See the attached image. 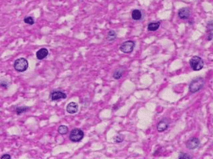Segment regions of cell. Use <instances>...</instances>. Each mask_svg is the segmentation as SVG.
<instances>
[{"mask_svg":"<svg viewBox=\"0 0 213 159\" xmlns=\"http://www.w3.org/2000/svg\"><path fill=\"white\" fill-rule=\"evenodd\" d=\"M132 17L134 20H139L143 18V13L140 9H134L132 13Z\"/></svg>","mask_w":213,"mask_h":159,"instance_id":"7c38bea8","label":"cell"},{"mask_svg":"<svg viewBox=\"0 0 213 159\" xmlns=\"http://www.w3.org/2000/svg\"><path fill=\"white\" fill-rule=\"evenodd\" d=\"M189 64L190 67L193 71H200L204 67L205 62L202 58L199 56H193V58H191Z\"/></svg>","mask_w":213,"mask_h":159,"instance_id":"3957f363","label":"cell"},{"mask_svg":"<svg viewBox=\"0 0 213 159\" xmlns=\"http://www.w3.org/2000/svg\"><path fill=\"white\" fill-rule=\"evenodd\" d=\"M135 46H136V43L134 41H126L120 45V49L121 50V52L125 53V54H130L133 51Z\"/></svg>","mask_w":213,"mask_h":159,"instance_id":"5b68a950","label":"cell"},{"mask_svg":"<svg viewBox=\"0 0 213 159\" xmlns=\"http://www.w3.org/2000/svg\"><path fill=\"white\" fill-rule=\"evenodd\" d=\"M24 22L27 25H33L35 23V20H34V18L32 17V16H26V17L24 18Z\"/></svg>","mask_w":213,"mask_h":159,"instance_id":"ac0fdd59","label":"cell"},{"mask_svg":"<svg viewBox=\"0 0 213 159\" xmlns=\"http://www.w3.org/2000/svg\"><path fill=\"white\" fill-rule=\"evenodd\" d=\"M48 55H49V51L45 48L38 49L37 53H36V56H37L38 60H43L44 58H46L48 56Z\"/></svg>","mask_w":213,"mask_h":159,"instance_id":"8fae6325","label":"cell"},{"mask_svg":"<svg viewBox=\"0 0 213 159\" xmlns=\"http://www.w3.org/2000/svg\"><path fill=\"white\" fill-rule=\"evenodd\" d=\"M178 158L179 159H191L192 158V156H190L189 154L184 153V152H181V153L179 154Z\"/></svg>","mask_w":213,"mask_h":159,"instance_id":"d6986e66","label":"cell"},{"mask_svg":"<svg viewBox=\"0 0 213 159\" xmlns=\"http://www.w3.org/2000/svg\"><path fill=\"white\" fill-rule=\"evenodd\" d=\"M199 145V140L198 138H192V139L188 140L186 143V146L190 150L195 149Z\"/></svg>","mask_w":213,"mask_h":159,"instance_id":"ba28073f","label":"cell"},{"mask_svg":"<svg viewBox=\"0 0 213 159\" xmlns=\"http://www.w3.org/2000/svg\"><path fill=\"white\" fill-rule=\"evenodd\" d=\"M117 38V33L114 31L111 30V31H109L108 32V34H107V39L108 41H110V42H113Z\"/></svg>","mask_w":213,"mask_h":159,"instance_id":"2e32d148","label":"cell"},{"mask_svg":"<svg viewBox=\"0 0 213 159\" xmlns=\"http://www.w3.org/2000/svg\"><path fill=\"white\" fill-rule=\"evenodd\" d=\"M85 136V134L80 129H74L71 131L70 134H69V140L73 142H79L81 141L83 138Z\"/></svg>","mask_w":213,"mask_h":159,"instance_id":"277c9868","label":"cell"},{"mask_svg":"<svg viewBox=\"0 0 213 159\" xmlns=\"http://www.w3.org/2000/svg\"><path fill=\"white\" fill-rule=\"evenodd\" d=\"M14 68L19 72H26L28 68V61L25 58H19L14 63Z\"/></svg>","mask_w":213,"mask_h":159,"instance_id":"7a4b0ae2","label":"cell"},{"mask_svg":"<svg viewBox=\"0 0 213 159\" xmlns=\"http://www.w3.org/2000/svg\"><path fill=\"white\" fill-rule=\"evenodd\" d=\"M79 111V105L75 102H70L67 106V112L69 114H74L78 112Z\"/></svg>","mask_w":213,"mask_h":159,"instance_id":"30bf717a","label":"cell"},{"mask_svg":"<svg viewBox=\"0 0 213 159\" xmlns=\"http://www.w3.org/2000/svg\"><path fill=\"white\" fill-rule=\"evenodd\" d=\"M205 85V79L203 78H196L189 84V91L191 93L198 92Z\"/></svg>","mask_w":213,"mask_h":159,"instance_id":"6da1fadb","label":"cell"},{"mask_svg":"<svg viewBox=\"0 0 213 159\" xmlns=\"http://www.w3.org/2000/svg\"><path fill=\"white\" fill-rule=\"evenodd\" d=\"M191 14V10L188 8H182L178 11V17L182 20H187Z\"/></svg>","mask_w":213,"mask_h":159,"instance_id":"52a82bcc","label":"cell"},{"mask_svg":"<svg viewBox=\"0 0 213 159\" xmlns=\"http://www.w3.org/2000/svg\"><path fill=\"white\" fill-rule=\"evenodd\" d=\"M30 108L29 107H24V106H22V107H18L15 108V113L17 114V115H20V114H22V113H25L27 111L29 110Z\"/></svg>","mask_w":213,"mask_h":159,"instance_id":"9a60e30c","label":"cell"},{"mask_svg":"<svg viewBox=\"0 0 213 159\" xmlns=\"http://www.w3.org/2000/svg\"><path fill=\"white\" fill-rule=\"evenodd\" d=\"M11 158V156L9 154H4L3 156H1V159H10Z\"/></svg>","mask_w":213,"mask_h":159,"instance_id":"7402d4cb","label":"cell"},{"mask_svg":"<svg viewBox=\"0 0 213 159\" xmlns=\"http://www.w3.org/2000/svg\"><path fill=\"white\" fill-rule=\"evenodd\" d=\"M124 73H125V69L123 67H120L114 72L113 77H114V79H120L124 75Z\"/></svg>","mask_w":213,"mask_h":159,"instance_id":"4fadbf2b","label":"cell"},{"mask_svg":"<svg viewBox=\"0 0 213 159\" xmlns=\"http://www.w3.org/2000/svg\"><path fill=\"white\" fill-rule=\"evenodd\" d=\"M160 26V21H158V22H151V23L149 24L148 29L150 32H155V31H157L159 29Z\"/></svg>","mask_w":213,"mask_h":159,"instance_id":"5bb4252c","label":"cell"},{"mask_svg":"<svg viewBox=\"0 0 213 159\" xmlns=\"http://www.w3.org/2000/svg\"><path fill=\"white\" fill-rule=\"evenodd\" d=\"M9 85V83H7V81H2L0 83V87H2L3 89H7Z\"/></svg>","mask_w":213,"mask_h":159,"instance_id":"44dd1931","label":"cell"},{"mask_svg":"<svg viewBox=\"0 0 213 159\" xmlns=\"http://www.w3.org/2000/svg\"><path fill=\"white\" fill-rule=\"evenodd\" d=\"M67 98V95L62 91L60 90H55L50 94V99L52 101H56L61 99H66Z\"/></svg>","mask_w":213,"mask_h":159,"instance_id":"8992f818","label":"cell"},{"mask_svg":"<svg viewBox=\"0 0 213 159\" xmlns=\"http://www.w3.org/2000/svg\"><path fill=\"white\" fill-rule=\"evenodd\" d=\"M169 124L170 122L167 119H163L157 124V130L159 132H164L169 128Z\"/></svg>","mask_w":213,"mask_h":159,"instance_id":"9c48e42d","label":"cell"},{"mask_svg":"<svg viewBox=\"0 0 213 159\" xmlns=\"http://www.w3.org/2000/svg\"><path fill=\"white\" fill-rule=\"evenodd\" d=\"M124 140V136L123 135H117L115 138H114V141L116 142V143H120V142H122Z\"/></svg>","mask_w":213,"mask_h":159,"instance_id":"ffe728a7","label":"cell"},{"mask_svg":"<svg viewBox=\"0 0 213 159\" xmlns=\"http://www.w3.org/2000/svg\"><path fill=\"white\" fill-rule=\"evenodd\" d=\"M67 132H68V128L65 125H61L60 127L58 128V133L61 135H64V134H67Z\"/></svg>","mask_w":213,"mask_h":159,"instance_id":"e0dca14e","label":"cell"}]
</instances>
